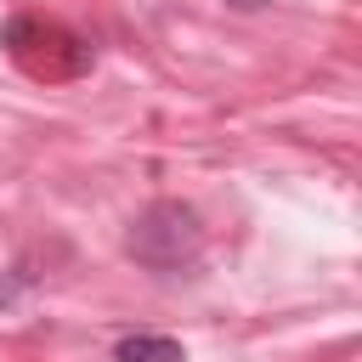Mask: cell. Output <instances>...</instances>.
<instances>
[{"mask_svg": "<svg viewBox=\"0 0 362 362\" xmlns=\"http://www.w3.org/2000/svg\"><path fill=\"white\" fill-rule=\"evenodd\" d=\"M232 6H260V0H232Z\"/></svg>", "mask_w": 362, "mask_h": 362, "instance_id": "4", "label": "cell"}, {"mask_svg": "<svg viewBox=\"0 0 362 362\" xmlns=\"http://www.w3.org/2000/svg\"><path fill=\"white\" fill-rule=\"evenodd\" d=\"M124 249H130L141 266H153V272H175V266H187V260L204 249L198 209L181 204V198H158V204H147V209L130 221Z\"/></svg>", "mask_w": 362, "mask_h": 362, "instance_id": "2", "label": "cell"}, {"mask_svg": "<svg viewBox=\"0 0 362 362\" xmlns=\"http://www.w3.org/2000/svg\"><path fill=\"white\" fill-rule=\"evenodd\" d=\"M0 45H6V57H11L23 74H34V79H79V74L90 68V45H85L74 28L51 23V17H11V23L0 28Z\"/></svg>", "mask_w": 362, "mask_h": 362, "instance_id": "1", "label": "cell"}, {"mask_svg": "<svg viewBox=\"0 0 362 362\" xmlns=\"http://www.w3.org/2000/svg\"><path fill=\"white\" fill-rule=\"evenodd\" d=\"M113 356H119V362H187L170 334H130V339H119Z\"/></svg>", "mask_w": 362, "mask_h": 362, "instance_id": "3", "label": "cell"}]
</instances>
